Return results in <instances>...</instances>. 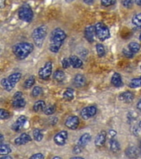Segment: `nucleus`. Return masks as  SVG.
Returning <instances> with one entry per match:
<instances>
[{
  "label": "nucleus",
  "mask_w": 141,
  "mask_h": 159,
  "mask_svg": "<svg viewBox=\"0 0 141 159\" xmlns=\"http://www.w3.org/2000/svg\"><path fill=\"white\" fill-rule=\"evenodd\" d=\"M52 159H62L61 157H53Z\"/></svg>",
  "instance_id": "603ef678"
},
{
  "label": "nucleus",
  "mask_w": 141,
  "mask_h": 159,
  "mask_svg": "<svg viewBox=\"0 0 141 159\" xmlns=\"http://www.w3.org/2000/svg\"><path fill=\"white\" fill-rule=\"evenodd\" d=\"M70 159H83V158L81 157H72V158Z\"/></svg>",
  "instance_id": "3c124183"
},
{
  "label": "nucleus",
  "mask_w": 141,
  "mask_h": 159,
  "mask_svg": "<svg viewBox=\"0 0 141 159\" xmlns=\"http://www.w3.org/2000/svg\"><path fill=\"white\" fill-rule=\"evenodd\" d=\"M26 121H27V118H26V117L23 116V115H22V116H20L19 118L17 119L16 123L12 125V129H13L14 131H20V130L22 129V127H23V125L25 124Z\"/></svg>",
  "instance_id": "f8f14e48"
},
{
  "label": "nucleus",
  "mask_w": 141,
  "mask_h": 159,
  "mask_svg": "<svg viewBox=\"0 0 141 159\" xmlns=\"http://www.w3.org/2000/svg\"><path fill=\"white\" fill-rule=\"evenodd\" d=\"M9 112L5 110V109H0V119H6L9 117Z\"/></svg>",
  "instance_id": "4c0bfd02"
},
{
  "label": "nucleus",
  "mask_w": 141,
  "mask_h": 159,
  "mask_svg": "<svg viewBox=\"0 0 141 159\" xmlns=\"http://www.w3.org/2000/svg\"><path fill=\"white\" fill-rule=\"evenodd\" d=\"M21 77H22V75H21V73H18V72H17V73H13V74L10 75L9 76H8V80H9L10 81L13 82V83H17L18 80H19L20 79H21Z\"/></svg>",
  "instance_id": "c756f323"
},
{
  "label": "nucleus",
  "mask_w": 141,
  "mask_h": 159,
  "mask_svg": "<svg viewBox=\"0 0 141 159\" xmlns=\"http://www.w3.org/2000/svg\"><path fill=\"white\" fill-rule=\"evenodd\" d=\"M30 141H32V139L29 136V134H22L19 137H17V139H15V143L17 145H24V144L29 143Z\"/></svg>",
  "instance_id": "9b49d317"
},
{
  "label": "nucleus",
  "mask_w": 141,
  "mask_h": 159,
  "mask_svg": "<svg viewBox=\"0 0 141 159\" xmlns=\"http://www.w3.org/2000/svg\"><path fill=\"white\" fill-rule=\"evenodd\" d=\"M83 148V147L80 146L79 144H78V145H76V146L74 147V153H79V152H81Z\"/></svg>",
  "instance_id": "79ce46f5"
},
{
  "label": "nucleus",
  "mask_w": 141,
  "mask_h": 159,
  "mask_svg": "<svg viewBox=\"0 0 141 159\" xmlns=\"http://www.w3.org/2000/svg\"><path fill=\"white\" fill-rule=\"evenodd\" d=\"M109 133H110L111 136H115L116 135V131H110Z\"/></svg>",
  "instance_id": "8fccbe9b"
},
{
  "label": "nucleus",
  "mask_w": 141,
  "mask_h": 159,
  "mask_svg": "<svg viewBox=\"0 0 141 159\" xmlns=\"http://www.w3.org/2000/svg\"><path fill=\"white\" fill-rule=\"evenodd\" d=\"M35 84V77L31 76L24 82V87L26 89H29L32 86H33V84Z\"/></svg>",
  "instance_id": "7c9ffc66"
},
{
  "label": "nucleus",
  "mask_w": 141,
  "mask_h": 159,
  "mask_svg": "<svg viewBox=\"0 0 141 159\" xmlns=\"http://www.w3.org/2000/svg\"><path fill=\"white\" fill-rule=\"evenodd\" d=\"M128 47L129 49L134 54H135V53H137V52L139 51V49H140V46H139L138 43H136V42H130V43L129 44Z\"/></svg>",
  "instance_id": "c85d7f7f"
},
{
  "label": "nucleus",
  "mask_w": 141,
  "mask_h": 159,
  "mask_svg": "<svg viewBox=\"0 0 141 159\" xmlns=\"http://www.w3.org/2000/svg\"><path fill=\"white\" fill-rule=\"evenodd\" d=\"M134 98H135L134 94L131 92L129 91L123 92L119 95V99L121 101L125 102V103H130L134 100Z\"/></svg>",
  "instance_id": "4468645a"
},
{
  "label": "nucleus",
  "mask_w": 141,
  "mask_h": 159,
  "mask_svg": "<svg viewBox=\"0 0 141 159\" xmlns=\"http://www.w3.org/2000/svg\"><path fill=\"white\" fill-rule=\"evenodd\" d=\"M74 84L77 87H83L86 84V78L82 75H77L74 79Z\"/></svg>",
  "instance_id": "f3484780"
},
{
  "label": "nucleus",
  "mask_w": 141,
  "mask_h": 159,
  "mask_svg": "<svg viewBox=\"0 0 141 159\" xmlns=\"http://www.w3.org/2000/svg\"><path fill=\"white\" fill-rule=\"evenodd\" d=\"M140 68H141V66H140Z\"/></svg>",
  "instance_id": "13d9d810"
},
{
  "label": "nucleus",
  "mask_w": 141,
  "mask_h": 159,
  "mask_svg": "<svg viewBox=\"0 0 141 159\" xmlns=\"http://www.w3.org/2000/svg\"><path fill=\"white\" fill-rule=\"evenodd\" d=\"M70 66V61H69V59H67V58H64L62 60V66L64 68H68V67Z\"/></svg>",
  "instance_id": "ea45409f"
},
{
  "label": "nucleus",
  "mask_w": 141,
  "mask_h": 159,
  "mask_svg": "<svg viewBox=\"0 0 141 159\" xmlns=\"http://www.w3.org/2000/svg\"><path fill=\"white\" fill-rule=\"evenodd\" d=\"M132 22L134 25H135L136 27H141V12L137 13L132 18Z\"/></svg>",
  "instance_id": "bb28decb"
},
{
  "label": "nucleus",
  "mask_w": 141,
  "mask_h": 159,
  "mask_svg": "<svg viewBox=\"0 0 141 159\" xmlns=\"http://www.w3.org/2000/svg\"><path fill=\"white\" fill-rule=\"evenodd\" d=\"M67 2H71V1H74V0H66Z\"/></svg>",
  "instance_id": "5fc2aeb1"
},
{
  "label": "nucleus",
  "mask_w": 141,
  "mask_h": 159,
  "mask_svg": "<svg viewBox=\"0 0 141 159\" xmlns=\"http://www.w3.org/2000/svg\"><path fill=\"white\" fill-rule=\"evenodd\" d=\"M63 97H64V99L70 101V100L74 99V90L70 89V88H68L66 90H64V94H63Z\"/></svg>",
  "instance_id": "393cba45"
},
{
  "label": "nucleus",
  "mask_w": 141,
  "mask_h": 159,
  "mask_svg": "<svg viewBox=\"0 0 141 159\" xmlns=\"http://www.w3.org/2000/svg\"><path fill=\"white\" fill-rule=\"evenodd\" d=\"M96 37L101 41H105L110 37V31L109 28L102 22H98L95 26Z\"/></svg>",
  "instance_id": "20e7f679"
},
{
  "label": "nucleus",
  "mask_w": 141,
  "mask_h": 159,
  "mask_svg": "<svg viewBox=\"0 0 141 159\" xmlns=\"http://www.w3.org/2000/svg\"><path fill=\"white\" fill-rule=\"evenodd\" d=\"M129 86L130 88H138V87H141V76L139 78H135L133 79L130 82Z\"/></svg>",
  "instance_id": "a878e982"
},
{
  "label": "nucleus",
  "mask_w": 141,
  "mask_h": 159,
  "mask_svg": "<svg viewBox=\"0 0 141 159\" xmlns=\"http://www.w3.org/2000/svg\"><path fill=\"white\" fill-rule=\"evenodd\" d=\"M18 16H19L20 19L22 20V21L30 22L33 18V11L29 6L25 5L20 8Z\"/></svg>",
  "instance_id": "39448f33"
},
{
  "label": "nucleus",
  "mask_w": 141,
  "mask_h": 159,
  "mask_svg": "<svg viewBox=\"0 0 141 159\" xmlns=\"http://www.w3.org/2000/svg\"><path fill=\"white\" fill-rule=\"evenodd\" d=\"M54 78L57 81L61 82L65 78V74H64V72L63 70H57L54 73Z\"/></svg>",
  "instance_id": "b1692460"
},
{
  "label": "nucleus",
  "mask_w": 141,
  "mask_h": 159,
  "mask_svg": "<svg viewBox=\"0 0 141 159\" xmlns=\"http://www.w3.org/2000/svg\"><path fill=\"white\" fill-rule=\"evenodd\" d=\"M121 3L123 5V7L130 8L133 6L134 0H121Z\"/></svg>",
  "instance_id": "e433bc0d"
},
{
  "label": "nucleus",
  "mask_w": 141,
  "mask_h": 159,
  "mask_svg": "<svg viewBox=\"0 0 141 159\" xmlns=\"http://www.w3.org/2000/svg\"><path fill=\"white\" fill-rule=\"evenodd\" d=\"M47 33V27L45 26H41L33 31L32 37L34 40L35 44L38 47H41L44 42V39Z\"/></svg>",
  "instance_id": "7ed1b4c3"
},
{
  "label": "nucleus",
  "mask_w": 141,
  "mask_h": 159,
  "mask_svg": "<svg viewBox=\"0 0 141 159\" xmlns=\"http://www.w3.org/2000/svg\"><path fill=\"white\" fill-rule=\"evenodd\" d=\"M42 92H43V90H42V89L41 88V87L36 86L33 88L32 94L33 97H37V96H39V95H41V94H42Z\"/></svg>",
  "instance_id": "f704fd0d"
},
{
  "label": "nucleus",
  "mask_w": 141,
  "mask_h": 159,
  "mask_svg": "<svg viewBox=\"0 0 141 159\" xmlns=\"http://www.w3.org/2000/svg\"><path fill=\"white\" fill-rule=\"evenodd\" d=\"M0 159H12V157L7 156V155H6L5 157H1Z\"/></svg>",
  "instance_id": "de8ad7c7"
},
{
  "label": "nucleus",
  "mask_w": 141,
  "mask_h": 159,
  "mask_svg": "<svg viewBox=\"0 0 141 159\" xmlns=\"http://www.w3.org/2000/svg\"><path fill=\"white\" fill-rule=\"evenodd\" d=\"M83 1L85 3H87V4H91V3H92V2H93V0H83Z\"/></svg>",
  "instance_id": "49530a36"
},
{
  "label": "nucleus",
  "mask_w": 141,
  "mask_h": 159,
  "mask_svg": "<svg viewBox=\"0 0 141 159\" xmlns=\"http://www.w3.org/2000/svg\"><path fill=\"white\" fill-rule=\"evenodd\" d=\"M139 129H141V121L139 122Z\"/></svg>",
  "instance_id": "864d4df0"
},
{
  "label": "nucleus",
  "mask_w": 141,
  "mask_h": 159,
  "mask_svg": "<svg viewBox=\"0 0 141 159\" xmlns=\"http://www.w3.org/2000/svg\"><path fill=\"white\" fill-rule=\"evenodd\" d=\"M106 139V133L105 131H101L97 134L95 139V145L97 147L103 146Z\"/></svg>",
  "instance_id": "ddd939ff"
},
{
  "label": "nucleus",
  "mask_w": 141,
  "mask_h": 159,
  "mask_svg": "<svg viewBox=\"0 0 141 159\" xmlns=\"http://www.w3.org/2000/svg\"><path fill=\"white\" fill-rule=\"evenodd\" d=\"M111 83L114 86L121 87L122 85V80H121V75L119 73H114V75L111 77Z\"/></svg>",
  "instance_id": "6ab92c4d"
},
{
  "label": "nucleus",
  "mask_w": 141,
  "mask_h": 159,
  "mask_svg": "<svg viewBox=\"0 0 141 159\" xmlns=\"http://www.w3.org/2000/svg\"><path fill=\"white\" fill-rule=\"evenodd\" d=\"M45 103L43 100H39V101H37L35 103L34 106H33V109H34L35 112H38L40 111H43L45 108Z\"/></svg>",
  "instance_id": "412c9836"
},
{
  "label": "nucleus",
  "mask_w": 141,
  "mask_h": 159,
  "mask_svg": "<svg viewBox=\"0 0 141 159\" xmlns=\"http://www.w3.org/2000/svg\"><path fill=\"white\" fill-rule=\"evenodd\" d=\"M65 38H66V34L63 30L60 28L54 29L50 36V45H49L50 52L54 53L59 52Z\"/></svg>",
  "instance_id": "f257e3e1"
},
{
  "label": "nucleus",
  "mask_w": 141,
  "mask_h": 159,
  "mask_svg": "<svg viewBox=\"0 0 141 159\" xmlns=\"http://www.w3.org/2000/svg\"><path fill=\"white\" fill-rule=\"evenodd\" d=\"M137 109L141 112V99H139L138 103H137Z\"/></svg>",
  "instance_id": "a18cd8bd"
},
{
  "label": "nucleus",
  "mask_w": 141,
  "mask_h": 159,
  "mask_svg": "<svg viewBox=\"0 0 141 159\" xmlns=\"http://www.w3.org/2000/svg\"><path fill=\"white\" fill-rule=\"evenodd\" d=\"M67 139H68V133L66 131H60L54 136V141L57 145L63 146L66 143Z\"/></svg>",
  "instance_id": "6e6552de"
},
{
  "label": "nucleus",
  "mask_w": 141,
  "mask_h": 159,
  "mask_svg": "<svg viewBox=\"0 0 141 159\" xmlns=\"http://www.w3.org/2000/svg\"><path fill=\"white\" fill-rule=\"evenodd\" d=\"M96 113V109L95 106H88L81 110V117L83 119L87 120V119H90L92 116H94Z\"/></svg>",
  "instance_id": "0eeeda50"
},
{
  "label": "nucleus",
  "mask_w": 141,
  "mask_h": 159,
  "mask_svg": "<svg viewBox=\"0 0 141 159\" xmlns=\"http://www.w3.org/2000/svg\"><path fill=\"white\" fill-rule=\"evenodd\" d=\"M5 2H6V0H0V7H1V8H3L5 7Z\"/></svg>",
  "instance_id": "c03bdc74"
},
{
  "label": "nucleus",
  "mask_w": 141,
  "mask_h": 159,
  "mask_svg": "<svg viewBox=\"0 0 141 159\" xmlns=\"http://www.w3.org/2000/svg\"><path fill=\"white\" fill-rule=\"evenodd\" d=\"M123 54L124 56L126 57H127V58H132V57H134L133 52H131L130 49H126V48L123 49Z\"/></svg>",
  "instance_id": "58836bf2"
},
{
  "label": "nucleus",
  "mask_w": 141,
  "mask_h": 159,
  "mask_svg": "<svg viewBox=\"0 0 141 159\" xmlns=\"http://www.w3.org/2000/svg\"><path fill=\"white\" fill-rule=\"evenodd\" d=\"M139 39H140V41H141V34L139 35Z\"/></svg>",
  "instance_id": "6e6d98bb"
},
{
  "label": "nucleus",
  "mask_w": 141,
  "mask_h": 159,
  "mask_svg": "<svg viewBox=\"0 0 141 159\" xmlns=\"http://www.w3.org/2000/svg\"><path fill=\"white\" fill-rule=\"evenodd\" d=\"M10 152H11V148L8 145L1 144V146H0V154L1 155H7Z\"/></svg>",
  "instance_id": "cd10ccee"
},
{
  "label": "nucleus",
  "mask_w": 141,
  "mask_h": 159,
  "mask_svg": "<svg viewBox=\"0 0 141 159\" xmlns=\"http://www.w3.org/2000/svg\"><path fill=\"white\" fill-rule=\"evenodd\" d=\"M52 73V62L48 61L39 70V77L41 79L46 80L50 77Z\"/></svg>",
  "instance_id": "423d86ee"
},
{
  "label": "nucleus",
  "mask_w": 141,
  "mask_h": 159,
  "mask_svg": "<svg viewBox=\"0 0 141 159\" xmlns=\"http://www.w3.org/2000/svg\"><path fill=\"white\" fill-rule=\"evenodd\" d=\"M18 98H22V92H17L14 94V99H18Z\"/></svg>",
  "instance_id": "37998d69"
},
{
  "label": "nucleus",
  "mask_w": 141,
  "mask_h": 159,
  "mask_svg": "<svg viewBox=\"0 0 141 159\" xmlns=\"http://www.w3.org/2000/svg\"><path fill=\"white\" fill-rule=\"evenodd\" d=\"M33 45L28 42H22L15 45L12 48V52L17 59L23 60L27 58L33 51Z\"/></svg>",
  "instance_id": "f03ea898"
},
{
  "label": "nucleus",
  "mask_w": 141,
  "mask_h": 159,
  "mask_svg": "<svg viewBox=\"0 0 141 159\" xmlns=\"http://www.w3.org/2000/svg\"><path fill=\"white\" fill-rule=\"evenodd\" d=\"M110 149L113 152H118L120 151V149H121L118 142L115 140V139H111L110 140Z\"/></svg>",
  "instance_id": "4be33fe9"
},
{
  "label": "nucleus",
  "mask_w": 141,
  "mask_h": 159,
  "mask_svg": "<svg viewBox=\"0 0 141 159\" xmlns=\"http://www.w3.org/2000/svg\"><path fill=\"white\" fill-rule=\"evenodd\" d=\"M140 150H141V143H140Z\"/></svg>",
  "instance_id": "4d7b16f0"
},
{
  "label": "nucleus",
  "mask_w": 141,
  "mask_h": 159,
  "mask_svg": "<svg viewBox=\"0 0 141 159\" xmlns=\"http://www.w3.org/2000/svg\"><path fill=\"white\" fill-rule=\"evenodd\" d=\"M33 137L36 141H41L43 139V135H42L41 132L40 131L39 129H34L33 130Z\"/></svg>",
  "instance_id": "2f4dec72"
},
{
  "label": "nucleus",
  "mask_w": 141,
  "mask_h": 159,
  "mask_svg": "<svg viewBox=\"0 0 141 159\" xmlns=\"http://www.w3.org/2000/svg\"><path fill=\"white\" fill-rule=\"evenodd\" d=\"M1 84H2V88L5 89V90H7V91H11L15 86V83L13 82L10 81L8 78H3V79L1 80Z\"/></svg>",
  "instance_id": "dca6fc26"
},
{
  "label": "nucleus",
  "mask_w": 141,
  "mask_h": 159,
  "mask_svg": "<svg viewBox=\"0 0 141 159\" xmlns=\"http://www.w3.org/2000/svg\"><path fill=\"white\" fill-rule=\"evenodd\" d=\"M26 104V101L24 100L23 98H18V99H14L13 102H12V106L17 109H20V108H23Z\"/></svg>",
  "instance_id": "5701e85b"
},
{
  "label": "nucleus",
  "mask_w": 141,
  "mask_h": 159,
  "mask_svg": "<svg viewBox=\"0 0 141 159\" xmlns=\"http://www.w3.org/2000/svg\"><path fill=\"white\" fill-rule=\"evenodd\" d=\"M96 52H97V55H98L99 57H102L105 55V48L101 44H97L96 45Z\"/></svg>",
  "instance_id": "72a5a7b5"
},
{
  "label": "nucleus",
  "mask_w": 141,
  "mask_h": 159,
  "mask_svg": "<svg viewBox=\"0 0 141 159\" xmlns=\"http://www.w3.org/2000/svg\"><path fill=\"white\" fill-rule=\"evenodd\" d=\"M101 3L104 7H109L115 4L116 0H101Z\"/></svg>",
  "instance_id": "c9c22d12"
},
{
  "label": "nucleus",
  "mask_w": 141,
  "mask_h": 159,
  "mask_svg": "<svg viewBox=\"0 0 141 159\" xmlns=\"http://www.w3.org/2000/svg\"><path fill=\"white\" fill-rule=\"evenodd\" d=\"M90 140H91V135L89 134H83L81 136V138L79 139V144L82 147L86 146L87 144L90 142Z\"/></svg>",
  "instance_id": "aec40b11"
},
{
  "label": "nucleus",
  "mask_w": 141,
  "mask_h": 159,
  "mask_svg": "<svg viewBox=\"0 0 141 159\" xmlns=\"http://www.w3.org/2000/svg\"><path fill=\"white\" fill-rule=\"evenodd\" d=\"M69 61H70V66L74 68H80L83 66V61L76 56H71L69 57Z\"/></svg>",
  "instance_id": "a211bd4d"
},
{
  "label": "nucleus",
  "mask_w": 141,
  "mask_h": 159,
  "mask_svg": "<svg viewBox=\"0 0 141 159\" xmlns=\"http://www.w3.org/2000/svg\"><path fill=\"white\" fill-rule=\"evenodd\" d=\"M45 114L46 115H50V114H53L55 112V107L54 105H48L45 108V109L43 110Z\"/></svg>",
  "instance_id": "473e14b6"
},
{
  "label": "nucleus",
  "mask_w": 141,
  "mask_h": 159,
  "mask_svg": "<svg viewBox=\"0 0 141 159\" xmlns=\"http://www.w3.org/2000/svg\"><path fill=\"white\" fill-rule=\"evenodd\" d=\"M29 159H44V156L42 153H36L32 155Z\"/></svg>",
  "instance_id": "a19ab883"
},
{
  "label": "nucleus",
  "mask_w": 141,
  "mask_h": 159,
  "mask_svg": "<svg viewBox=\"0 0 141 159\" xmlns=\"http://www.w3.org/2000/svg\"><path fill=\"white\" fill-rule=\"evenodd\" d=\"M79 124V119L77 116H70L67 119L65 125L69 129H76Z\"/></svg>",
  "instance_id": "1a4fd4ad"
},
{
  "label": "nucleus",
  "mask_w": 141,
  "mask_h": 159,
  "mask_svg": "<svg viewBox=\"0 0 141 159\" xmlns=\"http://www.w3.org/2000/svg\"><path fill=\"white\" fill-rule=\"evenodd\" d=\"M96 34L95 31V27L94 26H88L86 27L85 32H84V36L86 37V39L89 42H92L94 41V35Z\"/></svg>",
  "instance_id": "9d476101"
},
{
  "label": "nucleus",
  "mask_w": 141,
  "mask_h": 159,
  "mask_svg": "<svg viewBox=\"0 0 141 159\" xmlns=\"http://www.w3.org/2000/svg\"><path fill=\"white\" fill-rule=\"evenodd\" d=\"M126 156L130 157V158L136 159L139 157V150L135 147H130L126 149Z\"/></svg>",
  "instance_id": "2eb2a0df"
},
{
  "label": "nucleus",
  "mask_w": 141,
  "mask_h": 159,
  "mask_svg": "<svg viewBox=\"0 0 141 159\" xmlns=\"http://www.w3.org/2000/svg\"><path fill=\"white\" fill-rule=\"evenodd\" d=\"M135 3L137 5L141 6V0H135Z\"/></svg>",
  "instance_id": "09e8293b"
}]
</instances>
